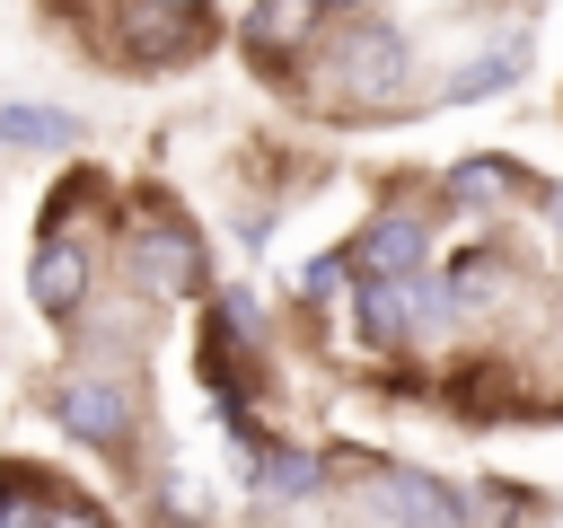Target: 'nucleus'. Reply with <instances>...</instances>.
Returning <instances> with one entry per match:
<instances>
[{
    "label": "nucleus",
    "mask_w": 563,
    "mask_h": 528,
    "mask_svg": "<svg viewBox=\"0 0 563 528\" xmlns=\"http://www.w3.org/2000/svg\"><path fill=\"white\" fill-rule=\"evenodd\" d=\"M334 79H343L352 97H396V88H405V35L378 26V18H352V26L334 35Z\"/></svg>",
    "instance_id": "1"
},
{
    "label": "nucleus",
    "mask_w": 563,
    "mask_h": 528,
    "mask_svg": "<svg viewBox=\"0 0 563 528\" xmlns=\"http://www.w3.org/2000/svg\"><path fill=\"white\" fill-rule=\"evenodd\" d=\"M53 422L70 440H88V449H123L132 440V396H123V378H62L53 387Z\"/></svg>",
    "instance_id": "2"
},
{
    "label": "nucleus",
    "mask_w": 563,
    "mask_h": 528,
    "mask_svg": "<svg viewBox=\"0 0 563 528\" xmlns=\"http://www.w3.org/2000/svg\"><path fill=\"white\" fill-rule=\"evenodd\" d=\"M26 299H35V308H44L53 326H70V317L88 308V246L53 229V238H44L35 255H26Z\"/></svg>",
    "instance_id": "3"
},
{
    "label": "nucleus",
    "mask_w": 563,
    "mask_h": 528,
    "mask_svg": "<svg viewBox=\"0 0 563 528\" xmlns=\"http://www.w3.org/2000/svg\"><path fill=\"white\" fill-rule=\"evenodd\" d=\"M132 255H141V290H150V299L202 290V255H194L185 229H150V238H132Z\"/></svg>",
    "instance_id": "4"
},
{
    "label": "nucleus",
    "mask_w": 563,
    "mask_h": 528,
    "mask_svg": "<svg viewBox=\"0 0 563 528\" xmlns=\"http://www.w3.org/2000/svg\"><path fill=\"white\" fill-rule=\"evenodd\" d=\"M413 273H422V220H405V211L369 220L361 229V282H413Z\"/></svg>",
    "instance_id": "5"
},
{
    "label": "nucleus",
    "mask_w": 563,
    "mask_h": 528,
    "mask_svg": "<svg viewBox=\"0 0 563 528\" xmlns=\"http://www.w3.org/2000/svg\"><path fill=\"white\" fill-rule=\"evenodd\" d=\"M317 18H325L317 0H255V9H246V53H264V62H273V53H299V44L317 35Z\"/></svg>",
    "instance_id": "6"
},
{
    "label": "nucleus",
    "mask_w": 563,
    "mask_h": 528,
    "mask_svg": "<svg viewBox=\"0 0 563 528\" xmlns=\"http://www.w3.org/2000/svg\"><path fill=\"white\" fill-rule=\"evenodd\" d=\"M519 70H528V35H501L493 53H475V62H466V70L449 79V106H475V97H493V88H510Z\"/></svg>",
    "instance_id": "7"
},
{
    "label": "nucleus",
    "mask_w": 563,
    "mask_h": 528,
    "mask_svg": "<svg viewBox=\"0 0 563 528\" xmlns=\"http://www.w3.org/2000/svg\"><path fill=\"white\" fill-rule=\"evenodd\" d=\"M352 308H361V343H405L413 334V290L405 282H361Z\"/></svg>",
    "instance_id": "8"
},
{
    "label": "nucleus",
    "mask_w": 563,
    "mask_h": 528,
    "mask_svg": "<svg viewBox=\"0 0 563 528\" xmlns=\"http://www.w3.org/2000/svg\"><path fill=\"white\" fill-rule=\"evenodd\" d=\"M378 502H396L405 528H449V484H431V475H413V466H387V475H378Z\"/></svg>",
    "instance_id": "9"
},
{
    "label": "nucleus",
    "mask_w": 563,
    "mask_h": 528,
    "mask_svg": "<svg viewBox=\"0 0 563 528\" xmlns=\"http://www.w3.org/2000/svg\"><path fill=\"white\" fill-rule=\"evenodd\" d=\"M0 141H18V150H70L79 123L62 106H0Z\"/></svg>",
    "instance_id": "10"
},
{
    "label": "nucleus",
    "mask_w": 563,
    "mask_h": 528,
    "mask_svg": "<svg viewBox=\"0 0 563 528\" xmlns=\"http://www.w3.org/2000/svg\"><path fill=\"white\" fill-rule=\"evenodd\" d=\"M255 484L282 493V502H290V493H317V484H325V458H317V449H264V458H255Z\"/></svg>",
    "instance_id": "11"
},
{
    "label": "nucleus",
    "mask_w": 563,
    "mask_h": 528,
    "mask_svg": "<svg viewBox=\"0 0 563 528\" xmlns=\"http://www.w3.org/2000/svg\"><path fill=\"white\" fill-rule=\"evenodd\" d=\"M449 194L457 202H510L519 176H510V158H466V167H449Z\"/></svg>",
    "instance_id": "12"
},
{
    "label": "nucleus",
    "mask_w": 563,
    "mask_h": 528,
    "mask_svg": "<svg viewBox=\"0 0 563 528\" xmlns=\"http://www.w3.org/2000/svg\"><path fill=\"white\" fill-rule=\"evenodd\" d=\"M440 290H449V308H475L484 290H501V255H484V246H475V255H457V273H449Z\"/></svg>",
    "instance_id": "13"
},
{
    "label": "nucleus",
    "mask_w": 563,
    "mask_h": 528,
    "mask_svg": "<svg viewBox=\"0 0 563 528\" xmlns=\"http://www.w3.org/2000/svg\"><path fill=\"white\" fill-rule=\"evenodd\" d=\"M0 528H44V502L26 475H0Z\"/></svg>",
    "instance_id": "14"
},
{
    "label": "nucleus",
    "mask_w": 563,
    "mask_h": 528,
    "mask_svg": "<svg viewBox=\"0 0 563 528\" xmlns=\"http://www.w3.org/2000/svg\"><path fill=\"white\" fill-rule=\"evenodd\" d=\"M44 528H106V519H97L88 502H53V510H44Z\"/></svg>",
    "instance_id": "15"
},
{
    "label": "nucleus",
    "mask_w": 563,
    "mask_h": 528,
    "mask_svg": "<svg viewBox=\"0 0 563 528\" xmlns=\"http://www.w3.org/2000/svg\"><path fill=\"white\" fill-rule=\"evenodd\" d=\"M334 282H343V264H334V255H325V264H308V273H299V290H308V299H317V290H334Z\"/></svg>",
    "instance_id": "16"
},
{
    "label": "nucleus",
    "mask_w": 563,
    "mask_h": 528,
    "mask_svg": "<svg viewBox=\"0 0 563 528\" xmlns=\"http://www.w3.org/2000/svg\"><path fill=\"white\" fill-rule=\"evenodd\" d=\"M158 9H176V18H185V9H202V0H158Z\"/></svg>",
    "instance_id": "17"
},
{
    "label": "nucleus",
    "mask_w": 563,
    "mask_h": 528,
    "mask_svg": "<svg viewBox=\"0 0 563 528\" xmlns=\"http://www.w3.org/2000/svg\"><path fill=\"white\" fill-rule=\"evenodd\" d=\"M317 9H361V0H317Z\"/></svg>",
    "instance_id": "18"
},
{
    "label": "nucleus",
    "mask_w": 563,
    "mask_h": 528,
    "mask_svg": "<svg viewBox=\"0 0 563 528\" xmlns=\"http://www.w3.org/2000/svg\"><path fill=\"white\" fill-rule=\"evenodd\" d=\"M554 229H563V194H554Z\"/></svg>",
    "instance_id": "19"
}]
</instances>
